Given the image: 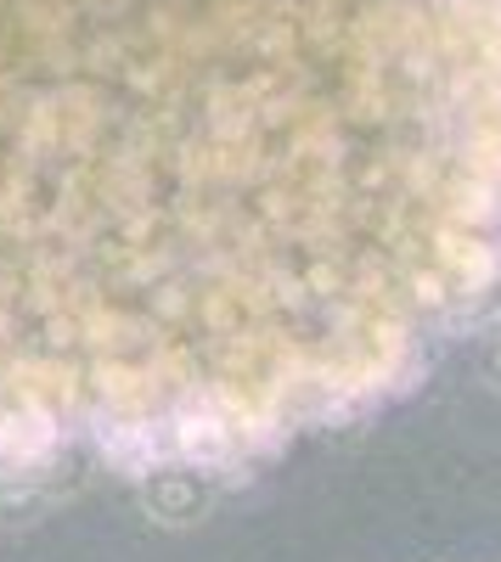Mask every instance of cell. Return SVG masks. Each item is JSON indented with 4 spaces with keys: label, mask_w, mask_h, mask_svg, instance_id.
Wrapping results in <instances>:
<instances>
[{
    "label": "cell",
    "mask_w": 501,
    "mask_h": 562,
    "mask_svg": "<svg viewBox=\"0 0 501 562\" xmlns=\"http://www.w3.org/2000/svg\"><path fill=\"white\" fill-rule=\"evenodd\" d=\"M18 158H288L327 214L378 158L434 220L501 203V0H0Z\"/></svg>",
    "instance_id": "obj_1"
},
{
    "label": "cell",
    "mask_w": 501,
    "mask_h": 562,
    "mask_svg": "<svg viewBox=\"0 0 501 562\" xmlns=\"http://www.w3.org/2000/svg\"><path fill=\"white\" fill-rule=\"evenodd\" d=\"M135 495H142V512L158 529H192L209 518V506L220 495V479L203 473L192 461H158L135 479Z\"/></svg>",
    "instance_id": "obj_2"
},
{
    "label": "cell",
    "mask_w": 501,
    "mask_h": 562,
    "mask_svg": "<svg viewBox=\"0 0 501 562\" xmlns=\"http://www.w3.org/2000/svg\"><path fill=\"white\" fill-rule=\"evenodd\" d=\"M479 378L501 394V326L490 333V344H485V355H479Z\"/></svg>",
    "instance_id": "obj_3"
}]
</instances>
